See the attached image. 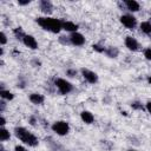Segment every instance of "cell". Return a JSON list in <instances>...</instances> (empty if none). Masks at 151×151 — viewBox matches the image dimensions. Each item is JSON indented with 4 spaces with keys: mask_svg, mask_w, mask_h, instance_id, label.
Returning <instances> with one entry per match:
<instances>
[{
    "mask_svg": "<svg viewBox=\"0 0 151 151\" xmlns=\"http://www.w3.org/2000/svg\"><path fill=\"white\" fill-rule=\"evenodd\" d=\"M14 151H28L26 147H24V146H21V145H15V147H14Z\"/></svg>",
    "mask_w": 151,
    "mask_h": 151,
    "instance_id": "obj_26",
    "label": "cell"
},
{
    "mask_svg": "<svg viewBox=\"0 0 151 151\" xmlns=\"http://www.w3.org/2000/svg\"><path fill=\"white\" fill-rule=\"evenodd\" d=\"M29 123H31V125H35V119H34V117H31V118H29Z\"/></svg>",
    "mask_w": 151,
    "mask_h": 151,
    "instance_id": "obj_31",
    "label": "cell"
},
{
    "mask_svg": "<svg viewBox=\"0 0 151 151\" xmlns=\"http://www.w3.org/2000/svg\"><path fill=\"white\" fill-rule=\"evenodd\" d=\"M9 138H11L9 131H8L7 129H5V127H1V129H0V140H1V142H6V140H8Z\"/></svg>",
    "mask_w": 151,
    "mask_h": 151,
    "instance_id": "obj_18",
    "label": "cell"
},
{
    "mask_svg": "<svg viewBox=\"0 0 151 151\" xmlns=\"http://www.w3.org/2000/svg\"><path fill=\"white\" fill-rule=\"evenodd\" d=\"M13 33H14V35H15L18 39H20V40H22L24 37L26 35L21 27H17V28H14V29H13Z\"/></svg>",
    "mask_w": 151,
    "mask_h": 151,
    "instance_id": "obj_19",
    "label": "cell"
},
{
    "mask_svg": "<svg viewBox=\"0 0 151 151\" xmlns=\"http://www.w3.org/2000/svg\"><path fill=\"white\" fill-rule=\"evenodd\" d=\"M54 86L58 88V91L61 94H68L73 90V85L70 81H67L66 79H63V78H57L54 80Z\"/></svg>",
    "mask_w": 151,
    "mask_h": 151,
    "instance_id": "obj_3",
    "label": "cell"
},
{
    "mask_svg": "<svg viewBox=\"0 0 151 151\" xmlns=\"http://www.w3.org/2000/svg\"><path fill=\"white\" fill-rule=\"evenodd\" d=\"M5 109H6V103H5V100L2 99V100L0 101V112L2 113V112L5 111Z\"/></svg>",
    "mask_w": 151,
    "mask_h": 151,
    "instance_id": "obj_25",
    "label": "cell"
},
{
    "mask_svg": "<svg viewBox=\"0 0 151 151\" xmlns=\"http://www.w3.org/2000/svg\"><path fill=\"white\" fill-rule=\"evenodd\" d=\"M131 106H132V109H134V110H143L144 107H143V105L140 104V103H132L131 104Z\"/></svg>",
    "mask_w": 151,
    "mask_h": 151,
    "instance_id": "obj_24",
    "label": "cell"
},
{
    "mask_svg": "<svg viewBox=\"0 0 151 151\" xmlns=\"http://www.w3.org/2000/svg\"><path fill=\"white\" fill-rule=\"evenodd\" d=\"M81 76H83V78L87 81V83H90V84H96L97 81H98V74L96 73V72H93V71H91V70H88V68H81Z\"/></svg>",
    "mask_w": 151,
    "mask_h": 151,
    "instance_id": "obj_6",
    "label": "cell"
},
{
    "mask_svg": "<svg viewBox=\"0 0 151 151\" xmlns=\"http://www.w3.org/2000/svg\"><path fill=\"white\" fill-rule=\"evenodd\" d=\"M92 48L94 50V51H97V52H99V53H105V47H103V46H100V45H97V44H94V45H92Z\"/></svg>",
    "mask_w": 151,
    "mask_h": 151,
    "instance_id": "obj_21",
    "label": "cell"
},
{
    "mask_svg": "<svg viewBox=\"0 0 151 151\" xmlns=\"http://www.w3.org/2000/svg\"><path fill=\"white\" fill-rule=\"evenodd\" d=\"M14 134H15V137L19 139V140H21L24 144H26V145H28V146H37L38 145V143H39V140H38V138L32 133V132H29L28 130H26L25 127H22V126H17L15 129H14Z\"/></svg>",
    "mask_w": 151,
    "mask_h": 151,
    "instance_id": "obj_2",
    "label": "cell"
},
{
    "mask_svg": "<svg viewBox=\"0 0 151 151\" xmlns=\"http://www.w3.org/2000/svg\"><path fill=\"white\" fill-rule=\"evenodd\" d=\"M67 76H70V77H74L76 74H77V71L76 70H67Z\"/></svg>",
    "mask_w": 151,
    "mask_h": 151,
    "instance_id": "obj_27",
    "label": "cell"
},
{
    "mask_svg": "<svg viewBox=\"0 0 151 151\" xmlns=\"http://www.w3.org/2000/svg\"><path fill=\"white\" fill-rule=\"evenodd\" d=\"M70 41H71V45H74V46H83L85 44V37L79 33V32H74V33H71L70 35Z\"/></svg>",
    "mask_w": 151,
    "mask_h": 151,
    "instance_id": "obj_7",
    "label": "cell"
},
{
    "mask_svg": "<svg viewBox=\"0 0 151 151\" xmlns=\"http://www.w3.org/2000/svg\"><path fill=\"white\" fill-rule=\"evenodd\" d=\"M0 150H1V151H6V150H5V147H4V145H2V144H1V145H0Z\"/></svg>",
    "mask_w": 151,
    "mask_h": 151,
    "instance_id": "obj_33",
    "label": "cell"
},
{
    "mask_svg": "<svg viewBox=\"0 0 151 151\" xmlns=\"http://www.w3.org/2000/svg\"><path fill=\"white\" fill-rule=\"evenodd\" d=\"M125 46L130 50V51H138L139 50V47H140V45H139V42L137 41V39L136 38H133V37H126L125 38Z\"/></svg>",
    "mask_w": 151,
    "mask_h": 151,
    "instance_id": "obj_8",
    "label": "cell"
},
{
    "mask_svg": "<svg viewBox=\"0 0 151 151\" xmlns=\"http://www.w3.org/2000/svg\"><path fill=\"white\" fill-rule=\"evenodd\" d=\"M150 18H151V14H150Z\"/></svg>",
    "mask_w": 151,
    "mask_h": 151,
    "instance_id": "obj_35",
    "label": "cell"
},
{
    "mask_svg": "<svg viewBox=\"0 0 151 151\" xmlns=\"http://www.w3.org/2000/svg\"><path fill=\"white\" fill-rule=\"evenodd\" d=\"M127 151H137V150H133V149H130V150H127Z\"/></svg>",
    "mask_w": 151,
    "mask_h": 151,
    "instance_id": "obj_34",
    "label": "cell"
},
{
    "mask_svg": "<svg viewBox=\"0 0 151 151\" xmlns=\"http://www.w3.org/2000/svg\"><path fill=\"white\" fill-rule=\"evenodd\" d=\"M28 98H29L31 103H33L35 105H40V104H42L45 101V97L41 93H31Z\"/></svg>",
    "mask_w": 151,
    "mask_h": 151,
    "instance_id": "obj_13",
    "label": "cell"
},
{
    "mask_svg": "<svg viewBox=\"0 0 151 151\" xmlns=\"http://www.w3.org/2000/svg\"><path fill=\"white\" fill-rule=\"evenodd\" d=\"M145 109H146V111L151 114V101H147V103L145 104Z\"/></svg>",
    "mask_w": 151,
    "mask_h": 151,
    "instance_id": "obj_29",
    "label": "cell"
},
{
    "mask_svg": "<svg viewBox=\"0 0 151 151\" xmlns=\"http://www.w3.org/2000/svg\"><path fill=\"white\" fill-rule=\"evenodd\" d=\"M39 7H40L41 12L45 13V14H50V13H52V11H53V5H52V2H51V1H47V0H41V1H39Z\"/></svg>",
    "mask_w": 151,
    "mask_h": 151,
    "instance_id": "obj_10",
    "label": "cell"
},
{
    "mask_svg": "<svg viewBox=\"0 0 151 151\" xmlns=\"http://www.w3.org/2000/svg\"><path fill=\"white\" fill-rule=\"evenodd\" d=\"M139 27H140V31H142L143 33H145V34H151V22H150V21H143V22L139 25Z\"/></svg>",
    "mask_w": 151,
    "mask_h": 151,
    "instance_id": "obj_16",
    "label": "cell"
},
{
    "mask_svg": "<svg viewBox=\"0 0 151 151\" xmlns=\"http://www.w3.org/2000/svg\"><path fill=\"white\" fill-rule=\"evenodd\" d=\"M22 42L25 46H27L28 48L31 50H37L38 48V41L35 40V38L33 35H29V34H26L22 39Z\"/></svg>",
    "mask_w": 151,
    "mask_h": 151,
    "instance_id": "obj_9",
    "label": "cell"
},
{
    "mask_svg": "<svg viewBox=\"0 0 151 151\" xmlns=\"http://www.w3.org/2000/svg\"><path fill=\"white\" fill-rule=\"evenodd\" d=\"M29 2H31L29 0H19V1H18V4H19L20 6H25V5H28Z\"/></svg>",
    "mask_w": 151,
    "mask_h": 151,
    "instance_id": "obj_28",
    "label": "cell"
},
{
    "mask_svg": "<svg viewBox=\"0 0 151 151\" xmlns=\"http://www.w3.org/2000/svg\"><path fill=\"white\" fill-rule=\"evenodd\" d=\"M80 118L85 124H92L94 122V116L90 111H83L80 113Z\"/></svg>",
    "mask_w": 151,
    "mask_h": 151,
    "instance_id": "obj_14",
    "label": "cell"
},
{
    "mask_svg": "<svg viewBox=\"0 0 151 151\" xmlns=\"http://www.w3.org/2000/svg\"><path fill=\"white\" fill-rule=\"evenodd\" d=\"M37 24L45 31L51 33H59L63 29V21L52 17H39L37 18Z\"/></svg>",
    "mask_w": 151,
    "mask_h": 151,
    "instance_id": "obj_1",
    "label": "cell"
},
{
    "mask_svg": "<svg viewBox=\"0 0 151 151\" xmlns=\"http://www.w3.org/2000/svg\"><path fill=\"white\" fill-rule=\"evenodd\" d=\"M78 28H79V26L73 21H63V29H65L66 32L74 33V32H77Z\"/></svg>",
    "mask_w": 151,
    "mask_h": 151,
    "instance_id": "obj_12",
    "label": "cell"
},
{
    "mask_svg": "<svg viewBox=\"0 0 151 151\" xmlns=\"http://www.w3.org/2000/svg\"><path fill=\"white\" fill-rule=\"evenodd\" d=\"M0 97L4 99V100H7V101H9V100H13V98H14V94L12 93V92H9V91H7V90H0Z\"/></svg>",
    "mask_w": 151,
    "mask_h": 151,
    "instance_id": "obj_15",
    "label": "cell"
},
{
    "mask_svg": "<svg viewBox=\"0 0 151 151\" xmlns=\"http://www.w3.org/2000/svg\"><path fill=\"white\" fill-rule=\"evenodd\" d=\"M118 53H119V51H118L117 47H107L105 50V54L110 58H116L118 55Z\"/></svg>",
    "mask_w": 151,
    "mask_h": 151,
    "instance_id": "obj_17",
    "label": "cell"
},
{
    "mask_svg": "<svg viewBox=\"0 0 151 151\" xmlns=\"http://www.w3.org/2000/svg\"><path fill=\"white\" fill-rule=\"evenodd\" d=\"M5 124H6V119H5V117L1 114V116H0V125H1V127H4Z\"/></svg>",
    "mask_w": 151,
    "mask_h": 151,
    "instance_id": "obj_30",
    "label": "cell"
},
{
    "mask_svg": "<svg viewBox=\"0 0 151 151\" xmlns=\"http://www.w3.org/2000/svg\"><path fill=\"white\" fill-rule=\"evenodd\" d=\"M144 57L147 59V60H151V48H145L144 50Z\"/></svg>",
    "mask_w": 151,
    "mask_h": 151,
    "instance_id": "obj_23",
    "label": "cell"
},
{
    "mask_svg": "<svg viewBox=\"0 0 151 151\" xmlns=\"http://www.w3.org/2000/svg\"><path fill=\"white\" fill-rule=\"evenodd\" d=\"M52 130L59 136H65L70 132V124L65 120H57L52 124Z\"/></svg>",
    "mask_w": 151,
    "mask_h": 151,
    "instance_id": "obj_4",
    "label": "cell"
},
{
    "mask_svg": "<svg viewBox=\"0 0 151 151\" xmlns=\"http://www.w3.org/2000/svg\"><path fill=\"white\" fill-rule=\"evenodd\" d=\"M120 22L129 29H133L137 26V19L132 14H123L120 17Z\"/></svg>",
    "mask_w": 151,
    "mask_h": 151,
    "instance_id": "obj_5",
    "label": "cell"
},
{
    "mask_svg": "<svg viewBox=\"0 0 151 151\" xmlns=\"http://www.w3.org/2000/svg\"><path fill=\"white\" fill-rule=\"evenodd\" d=\"M147 83L151 85V76H149V77H147Z\"/></svg>",
    "mask_w": 151,
    "mask_h": 151,
    "instance_id": "obj_32",
    "label": "cell"
},
{
    "mask_svg": "<svg viewBox=\"0 0 151 151\" xmlns=\"http://www.w3.org/2000/svg\"><path fill=\"white\" fill-rule=\"evenodd\" d=\"M59 42H61L63 45H68V44H71V41H70V37L60 35V38H59Z\"/></svg>",
    "mask_w": 151,
    "mask_h": 151,
    "instance_id": "obj_20",
    "label": "cell"
},
{
    "mask_svg": "<svg viewBox=\"0 0 151 151\" xmlns=\"http://www.w3.org/2000/svg\"><path fill=\"white\" fill-rule=\"evenodd\" d=\"M124 5H125L126 9L130 11V12H138L139 8H140L139 2H137L134 0H125L124 1Z\"/></svg>",
    "mask_w": 151,
    "mask_h": 151,
    "instance_id": "obj_11",
    "label": "cell"
},
{
    "mask_svg": "<svg viewBox=\"0 0 151 151\" xmlns=\"http://www.w3.org/2000/svg\"><path fill=\"white\" fill-rule=\"evenodd\" d=\"M6 42H7V35L5 34V32H1L0 33V44L4 46Z\"/></svg>",
    "mask_w": 151,
    "mask_h": 151,
    "instance_id": "obj_22",
    "label": "cell"
}]
</instances>
